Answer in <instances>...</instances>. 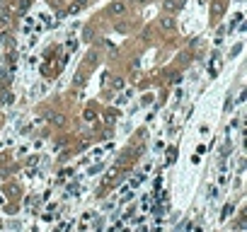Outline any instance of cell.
<instances>
[{
  "instance_id": "obj_1",
  "label": "cell",
  "mask_w": 247,
  "mask_h": 232,
  "mask_svg": "<svg viewBox=\"0 0 247 232\" xmlns=\"http://www.w3.org/2000/svg\"><path fill=\"white\" fill-rule=\"evenodd\" d=\"M87 2H90V0H75L73 5L68 7V15H75V12H80L82 7H87Z\"/></svg>"
},
{
  "instance_id": "obj_2",
  "label": "cell",
  "mask_w": 247,
  "mask_h": 232,
  "mask_svg": "<svg viewBox=\"0 0 247 232\" xmlns=\"http://www.w3.org/2000/svg\"><path fill=\"white\" fill-rule=\"evenodd\" d=\"M124 10H126V2H111L109 5V15H121V12H124Z\"/></svg>"
},
{
  "instance_id": "obj_3",
  "label": "cell",
  "mask_w": 247,
  "mask_h": 232,
  "mask_svg": "<svg viewBox=\"0 0 247 232\" xmlns=\"http://www.w3.org/2000/svg\"><path fill=\"white\" fill-rule=\"evenodd\" d=\"M179 5H182V0H179V2H177V0H167V2H165L162 7L167 10V12H174V10L179 7Z\"/></svg>"
},
{
  "instance_id": "obj_4",
  "label": "cell",
  "mask_w": 247,
  "mask_h": 232,
  "mask_svg": "<svg viewBox=\"0 0 247 232\" xmlns=\"http://www.w3.org/2000/svg\"><path fill=\"white\" fill-rule=\"evenodd\" d=\"M160 27H162L165 32H170V29H174V19L172 17H165L162 22H160Z\"/></svg>"
},
{
  "instance_id": "obj_5",
  "label": "cell",
  "mask_w": 247,
  "mask_h": 232,
  "mask_svg": "<svg viewBox=\"0 0 247 232\" xmlns=\"http://www.w3.org/2000/svg\"><path fill=\"white\" fill-rule=\"evenodd\" d=\"M49 121L56 123V126H63V116H61V114H49Z\"/></svg>"
},
{
  "instance_id": "obj_6",
  "label": "cell",
  "mask_w": 247,
  "mask_h": 232,
  "mask_svg": "<svg viewBox=\"0 0 247 232\" xmlns=\"http://www.w3.org/2000/svg\"><path fill=\"white\" fill-rule=\"evenodd\" d=\"M223 7H225V2H223V0H216V2H213V15H220Z\"/></svg>"
},
{
  "instance_id": "obj_7",
  "label": "cell",
  "mask_w": 247,
  "mask_h": 232,
  "mask_svg": "<svg viewBox=\"0 0 247 232\" xmlns=\"http://www.w3.org/2000/svg\"><path fill=\"white\" fill-rule=\"evenodd\" d=\"M104 116H107V123H114V121H116V111H111V109L104 114Z\"/></svg>"
},
{
  "instance_id": "obj_8",
  "label": "cell",
  "mask_w": 247,
  "mask_h": 232,
  "mask_svg": "<svg viewBox=\"0 0 247 232\" xmlns=\"http://www.w3.org/2000/svg\"><path fill=\"white\" fill-rule=\"evenodd\" d=\"M206 194H208V198H216V196H218V189H216V186H208Z\"/></svg>"
},
{
  "instance_id": "obj_9",
  "label": "cell",
  "mask_w": 247,
  "mask_h": 232,
  "mask_svg": "<svg viewBox=\"0 0 247 232\" xmlns=\"http://www.w3.org/2000/svg\"><path fill=\"white\" fill-rule=\"evenodd\" d=\"M230 213H233V205L228 203V205H225V208H223V213H220V218H223V220H225V218H228Z\"/></svg>"
},
{
  "instance_id": "obj_10",
  "label": "cell",
  "mask_w": 247,
  "mask_h": 232,
  "mask_svg": "<svg viewBox=\"0 0 247 232\" xmlns=\"http://www.w3.org/2000/svg\"><path fill=\"white\" fill-rule=\"evenodd\" d=\"M240 22H242V15H240V12H238V15L233 17V22H230V29H233V27H238Z\"/></svg>"
},
{
  "instance_id": "obj_11",
  "label": "cell",
  "mask_w": 247,
  "mask_h": 232,
  "mask_svg": "<svg viewBox=\"0 0 247 232\" xmlns=\"http://www.w3.org/2000/svg\"><path fill=\"white\" fill-rule=\"evenodd\" d=\"M121 87H124V77H116L114 80V90H121Z\"/></svg>"
},
{
  "instance_id": "obj_12",
  "label": "cell",
  "mask_w": 247,
  "mask_h": 232,
  "mask_svg": "<svg viewBox=\"0 0 247 232\" xmlns=\"http://www.w3.org/2000/svg\"><path fill=\"white\" fill-rule=\"evenodd\" d=\"M24 10H29V0H22V2H19V12H24Z\"/></svg>"
},
{
  "instance_id": "obj_13",
  "label": "cell",
  "mask_w": 247,
  "mask_h": 232,
  "mask_svg": "<svg viewBox=\"0 0 247 232\" xmlns=\"http://www.w3.org/2000/svg\"><path fill=\"white\" fill-rule=\"evenodd\" d=\"M8 22H10V17H8V15H3V17H0V27H8Z\"/></svg>"
},
{
  "instance_id": "obj_14",
  "label": "cell",
  "mask_w": 247,
  "mask_h": 232,
  "mask_svg": "<svg viewBox=\"0 0 247 232\" xmlns=\"http://www.w3.org/2000/svg\"><path fill=\"white\" fill-rule=\"evenodd\" d=\"M240 51H242V46H240V44H238V46H235V48H233V51H230V56H238Z\"/></svg>"
},
{
  "instance_id": "obj_15",
  "label": "cell",
  "mask_w": 247,
  "mask_h": 232,
  "mask_svg": "<svg viewBox=\"0 0 247 232\" xmlns=\"http://www.w3.org/2000/svg\"><path fill=\"white\" fill-rule=\"evenodd\" d=\"M136 2H141V5H146V2H148V0H136Z\"/></svg>"
},
{
  "instance_id": "obj_16",
  "label": "cell",
  "mask_w": 247,
  "mask_h": 232,
  "mask_svg": "<svg viewBox=\"0 0 247 232\" xmlns=\"http://www.w3.org/2000/svg\"><path fill=\"white\" fill-rule=\"evenodd\" d=\"M0 2H3V0H0Z\"/></svg>"
}]
</instances>
